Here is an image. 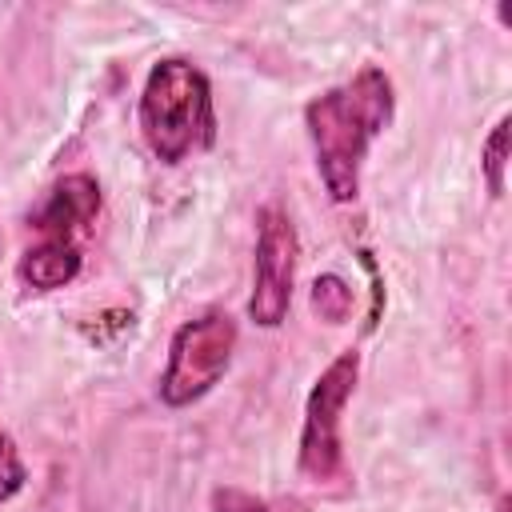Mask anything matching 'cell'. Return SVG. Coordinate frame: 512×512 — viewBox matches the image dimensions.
Segmentation results:
<instances>
[{"mask_svg": "<svg viewBox=\"0 0 512 512\" xmlns=\"http://www.w3.org/2000/svg\"><path fill=\"white\" fill-rule=\"evenodd\" d=\"M96 212H100V184L88 172H72L48 188V196L36 204L28 224L32 232H40V240H76V232L92 228Z\"/></svg>", "mask_w": 512, "mask_h": 512, "instance_id": "cell-6", "label": "cell"}, {"mask_svg": "<svg viewBox=\"0 0 512 512\" xmlns=\"http://www.w3.org/2000/svg\"><path fill=\"white\" fill-rule=\"evenodd\" d=\"M308 300H312V312H316L320 320H328V324H344V320L352 316V288H348V280L336 276V272L316 276Z\"/></svg>", "mask_w": 512, "mask_h": 512, "instance_id": "cell-8", "label": "cell"}, {"mask_svg": "<svg viewBox=\"0 0 512 512\" xmlns=\"http://www.w3.org/2000/svg\"><path fill=\"white\" fill-rule=\"evenodd\" d=\"M504 168H508V116H500L480 148V172L492 196H504Z\"/></svg>", "mask_w": 512, "mask_h": 512, "instance_id": "cell-9", "label": "cell"}, {"mask_svg": "<svg viewBox=\"0 0 512 512\" xmlns=\"http://www.w3.org/2000/svg\"><path fill=\"white\" fill-rule=\"evenodd\" d=\"M80 264H84V256H80L76 240H40V244L24 248L16 272H20V280L28 288L56 292V288H64V284H72L80 276Z\"/></svg>", "mask_w": 512, "mask_h": 512, "instance_id": "cell-7", "label": "cell"}, {"mask_svg": "<svg viewBox=\"0 0 512 512\" xmlns=\"http://www.w3.org/2000/svg\"><path fill=\"white\" fill-rule=\"evenodd\" d=\"M24 480H28V468L20 460V448L12 436L0 432V500H12L24 488Z\"/></svg>", "mask_w": 512, "mask_h": 512, "instance_id": "cell-10", "label": "cell"}, {"mask_svg": "<svg viewBox=\"0 0 512 512\" xmlns=\"http://www.w3.org/2000/svg\"><path fill=\"white\" fill-rule=\"evenodd\" d=\"M140 128L148 148L164 164H180L188 152L216 144V108L208 76L180 56L152 64L140 92Z\"/></svg>", "mask_w": 512, "mask_h": 512, "instance_id": "cell-2", "label": "cell"}, {"mask_svg": "<svg viewBox=\"0 0 512 512\" xmlns=\"http://www.w3.org/2000/svg\"><path fill=\"white\" fill-rule=\"evenodd\" d=\"M392 112H396L392 80L376 64L360 68L352 80L308 100L304 128H308V140L316 152V172L324 180V192L336 204L356 200L360 164H364L372 140L388 128Z\"/></svg>", "mask_w": 512, "mask_h": 512, "instance_id": "cell-1", "label": "cell"}, {"mask_svg": "<svg viewBox=\"0 0 512 512\" xmlns=\"http://www.w3.org/2000/svg\"><path fill=\"white\" fill-rule=\"evenodd\" d=\"M212 512H272L264 500H256L244 488H216L212 492Z\"/></svg>", "mask_w": 512, "mask_h": 512, "instance_id": "cell-11", "label": "cell"}, {"mask_svg": "<svg viewBox=\"0 0 512 512\" xmlns=\"http://www.w3.org/2000/svg\"><path fill=\"white\" fill-rule=\"evenodd\" d=\"M296 260H300L296 224L288 220L284 208L264 204L256 212V256H252V296H248L252 324L260 328L284 324L296 288Z\"/></svg>", "mask_w": 512, "mask_h": 512, "instance_id": "cell-5", "label": "cell"}, {"mask_svg": "<svg viewBox=\"0 0 512 512\" xmlns=\"http://www.w3.org/2000/svg\"><path fill=\"white\" fill-rule=\"evenodd\" d=\"M236 352V320L220 308L184 320L168 340V364L160 376V400L168 408H188L208 396L228 372Z\"/></svg>", "mask_w": 512, "mask_h": 512, "instance_id": "cell-3", "label": "cell"}, {"mask_svg": "<svg viewBox=\"0 0 512 512\" xmlns=\"http://www.w3.org/2000/svg\"><path fill=\"white\" fill-rule=\"evenodd\" d=\"M360 376V352H340L312 384L304 404V428H300V472L312 484H328L344 472V444H340V412L352 400Z\"/></svg>", "mask_w": 512, "mask_h": 512, "instance_id": "cell-4", "label": "cell"}]
</instances>
